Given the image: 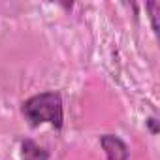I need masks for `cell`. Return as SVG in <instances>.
<instances>
[{
  "label": "cell",
  "mask_w": 160,
  "mask_h": 160,
  "mask_svg": "<svg viewBox=\"0 0 160 160\" xmlns=\"http://www.w3.org/2000/svg\"><path fill=\"white\" fill-rule=\"evenodd\" d=\"M23 115L27 117L30 126H40L43 122H49L55 128H62L64 124L62 98L58 92L36 94L23 104Z\"/></svg>",
  "instance_id": "1"
},
{
  "label": "cell",
  "mask_w": 160,
  "mask_h": 160,
  "mask_svg": "<svg viewBox=\"0 0 160 160\" xmlns=\"http://www.w3.org/2000/svg\"><path fill=\"white\" fill-rule=\"evenodd\" d=\"M100 145L106 151L108 160H128V147L119 136L104 134L100 138Z\"/></svg>",
  "instance_id": "2"
},
{
  "label": "cell",
  "mask_w": 160,
  "mask_h": 160,
  "mask_svg": "<svg viewBox=\"0 0 160 160\" xmlns=\"http://www.w3.org/2000/svg\"><path fill=\"white\" fill-rule=\"evenodd\" d=\"M47 158L49 152L32 139H25L21 143V160H47Z\"/></svg>",
  "instance_id": "3"
},
{
  "label": "cell",
  "mask_w": 160,
  "mask_h": 160,
  "mask_svg": "<svg viewBox=\"0 0 160 160\" xmlns=\"http://www.w3.org/2000/svg\"><path fill=\"white\" fill-rule=\"evenodd\" d=\"M160 8V4H156V2H151V4H147V10L151 12V19H152V28H154V32H158V25H156V10Z\"/></svg>",
  "instance_id": "4"
}]
</instances>
